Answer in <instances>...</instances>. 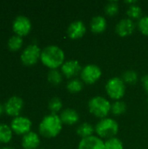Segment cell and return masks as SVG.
Segmentation results:
<instances>
[{"mask_svg":"<svg viewBox=\"0 0 148 149\" xmlns=\"http://www.w3.org/2000/svg\"><path fill=\"white\" fill-rule=\"evenodd\" d=\"M60 68H61V72L63 76L71 79H75V77L80 74L82 71V67L79 62L75 59L65 61V63L62 65Z\"/></svg>","mask_w":148,"mask_h":149,"instance_id":"obj_10","label":"cell"},{"mask_svg":"<svg viewBox=\"0 0 148 149\" xmlns=\"http://www.w3.org/2000/svg\"><path fill=\"white\" fill-rule=\"evenodd\" d=\"M86 32V27L83 21L75 20L72 22L67 28V35L72 39H79Z\"/></svg>","mask_w":148,"mask_h":149,"instance_id":"obj_13","label":"cell"},{"mask_svg":"<svg viewBox=\"0 0 148 149\" xmlns=\"http://www.w3.org/2000/svg\"><path fill=\"white\" fill-rule=\"evenodd\" d=\"M4 112V106L3 105H2L1 103H0V115L1 114H3V113Z\"/></svg>","mask_w":148,"mask_h":149,"instance_id":"obj_32","label":"cell"},{"mask_svg":"<svg viewBox=\"0 0 148 149\" xmlns=\"http://www.w3.org/2000/svg\"><path fill=\"white\" fill-rule=\"evenodd\" d=\"M40 60L51 70L58 69L65 63V52L57 45H48L42 50Z\"/></svg>","mask_w":148,"mask_h":149,"instance_id":"obj_1","label":"cell"},{"mask_svg":"<svg viewBox=\"0 0 148 149\" xmlns=\"http://www.w3.org/2000/svg\"><path fill=\"white\" fill-rule=\"evenodd\" d=\"M3 106H4V112L8 115L17 117L19 116V113L23 109L24 101L18 96H12L5 102Z\"/></svg>","mask_w":148,"mask_h":149,"instance_id":"obj_11","label":"cell"},{"mask_svg":"<svg viewBox=\"0 0 148 149\" xmlns=\"http://www.w3.org/2000/svg\"><path fill=\"white\" fill-rule=\"evenodd\" d=\"M59 117L61 119L62 123L65 125H68V126L75 125L76 123H78L79 120V114L78 113L76 110L72 108H66L63 110Z\"/></svg>","mask_w":148,"mask_h":149,"instance_id":"obj_16","label":"cell"},{"mask_svg":"<svg viewBox=\"0 0 148 149\" xmlns=\"http://www.w3.org/2000/svg\"><path fill=\"white\" fill-rule=\"evenodd\" d=\"M10 128L17 135H24L31 132L32 122L31 120L24 116H17L15 117L10 122Z\"/></svg>","mask_w":148,"mask_h":149,"instance_id":"obj_8","label":"cell"},{"mask_svg":"<svg viewBox=\"0 0 148 149\" xmlns=\"http://www.w3.org/2000/svg\"><path fill=\"white\" fill-rule=\"evenodd\" d=\"M49 110L51 111V113L57 114L58 112L62 110L63 107V102L58 97H53L48 104Z\"/></svg>","mask_w":148,"mask_h":149,"instance_id":"obj_25","label":"cell"},{"mask_svg":"<svg viewBox=\"0 0 148 149\" xmlns=\"http://www.w3.org/2000/svg\"><path fill=\"white\" fill-rule=\"evenodd\" d=\"M123 81L125 82V84H128V85H134L137 83L138 79H139V76L137 74L136 72H134L133 70H129L126 71L123 73L122 78Z\"/></svg>","mask_w":148,"mask_h":149,"instance_id":"obj_24","label":"cell"},{"mask_svg":"<svg viewBox=\"0 0 148 149\" xmlns=\"http://www.w3.org/2000/svg\"><path fill=\"white\" fill-rule=\"evenodd\" d=\"M106 20L103 16H95L92 18L90 23L91 31L95 34H100L106 29Z\"/></svg>","mask_w":148,"mask_h":149,"instance_id":"obj_17","label":"cell"},{"mask_svg":"<svg viewBox=\"0 0 148 149\" xmlns=\"http://www.w3.org/2000/svg\"><path fill=\"white\" fill-rule=\"evenodd\" d=\"M2 149H15V148H11V147H4V148H3Z\"/></svg>","mask_w":148,"mask_h":149,"instance_id":"obj_33","label":"cell"},{"mask_svg":"<svg viewBox=\"0 0 148 149\" xmlns=\"http://www.w3.org/2000/svg\"><path fill=\"white\" fill-rule=\"evenodd\" d=\"M102 75V71L100 67L96 65L90 64L82 68L80 72L81 80L86 85H92L96 83Z\"/></svg>","mask_w":148,"mask_h":149,"instance_id":"obj_7","label":"cell"},{"mask_svg":"<svg viewBox=\"0 0 148 149\" xmlns=\"http://www.w3.org/2000/svg\"><path fill=\"white\" fill-rule=\"evenodd\" d=\"M39 145V135L33 131L24 134L22 138V147L24 149H38Z\"/></svg>","mask_w":148,"mask_h":149,"instance_id":"obj_15","label":"cell"},{"mask_svg":"<svg viewBox=\"0 0 148 149\" xmlns=\"http://www.w3.org/2000/svg\"><path fill=\"white\" fill-rule=\"evenodd\" d=\"M97 136L100 139H110L115 137L119 132L118 122L112 118L101 119L94 127Z\"/></svg>","mask_w":148,"mask_h":149,"instance_id":"obj_4","label":"cell"},{"mask_svg":"<svg viewBox=\"0 0 148 149\" xmlns=\"http://www.w3.org/2000/svg\"><path fill=\"white\" fill-rule=\"evenodd\" d=\"M124 145L121 140L117 137H113L105 141V149H123Z\"/></svg>","mask_w":148,"mask_h":149,"instance_id":"obj_26","label":"cell"},{"mask_svg":"<svg viewBox=\"0 0 148 149\" xmlns=\"http://www.w3.org/2000/svg\"><path fill=\"white\" fill-rule=\"evenodd\" d=\"M83 87H84V82L76 78L71 79L66 85V88L71 93H80L83 90Z\"/></svg>","mask_w":148,"mask_h":149,"instance_id":"obj_20","label":"cell"},{"mask_svg":"<svg viewBox=\"0 0 148 149\" xmlns=\"http://www.w3.org/2000/svg\"><path fill=\"white\" fill-rule=\"evenodd\" d=\"M78 149H105V141L98 136L92 135L81 139L78 145Z\"/></svg>","mask_w":148,"mask_h":149,"instance_id":"obj_12","label":"cell"},{"mask_svg":"<svg viewBox=\"0 0 148 149\" xmlns=\"http://www.w3.org/2000/svg\"><path fill=\"white\" fill-rule=\"evenodd\" d=\"M106 92L113 100H120L126 93V84L120 77L111 78L106 84Z\"/></svg>","mask_w":148,"mask_h":149,"instance_id":"obj_5","label":"cell"},{"mask_svg":"<svg viewBox=\"0 0 148 149\" xmlns=\"http://www.w3.org/2000/svg\"><path fill=\"white\" fill-rule=\"evenodd\" d=\"M126 14L128 16V18L134 20V19H140L141 16H142V10L141 8L138 5V4H133V5H129L127 10H126Z\"/></svg>","mask_w":148,"mask_h":149,"instance_id":"obj_23","label":"cell"},{"mask_svg":"<svg viewBox=\"0 0 148 149\" xmlns=\"http://www.w3.org/2000/svg\"><path fill=\"white\" fill-rule=\"evenodd\" d=\"M12 29L16 35H18L20 37L26 36L30 33L31 30V22L27 17L24 15H19L16 17L13 20Z\"/></svg>","mask_w":148,"mask_h":149,"instance_id":"obj_9","label":"cell"},{"mask_svg":"<svg viewBox=\"0 0 148 149\" xmlns=\"http://www.w3.org/2000/svg\"><path fill=\"white\" fill-rule=\"evenodd\" d=\"M41 49L36 44H31L26 46L21 53V62L27 66L34 65L38 63L41 57Z\"/></svg>","mask_w":148,"mask_h":149,"instance_id":"obj_6","label":"cell"},{"mask_svg":"<svg viewBox=\"0 0 148 149\" xmlns=\"http://www.w3.org/2000/svg\"><path fill=\"white\" fill-rule=\"evenodd\" d=\"M147 104H148V99H147Z\"/></svg>","mask_w":148,"mask_h":149,"instance_id":"obj_34","label":"cell"},{"mask_svg":"<svg viewBox=\"0 0 148 149\" xmlns=\"http://www.w3.org/2000/svg\"><path fill=\"white\" fill-rule=\"evenodd\" d=\"M134 29H135V24L133 20L128 17L121 19L115 27L116 33L122 38L132 35L133 32L134 31Z\"/></svg>","mask_w":148,"mask_h":149,"instance_id":"obj_14","label":"cell"},{"mask_svg":"<svg viewBox=\"0 0 148 149\" xmlns=\"http://www.w3.org/2000/svg\"><path fill=\"white\" fill-rule=\"evenodd\" d=\"M47 79L51 84H52L54 86H58L63 81V74L58 70L52 69L48 72Z\"/></svg>","mask_w":148,"mask_h":149,"instance_id":"obj_21","label":"cell"},{"mask_svg":"<svg viewBox=\"0 0 148 149\" xmlns=\"http://www.w3.org/2000/svg\"><path fill=\"white\" fill-rule=\"evenodd\" d=\"M126 111V105L125 102L121 100H117L113 104H112L111 112L113 113V114L119 116V115L125 113Z\"/></svg>","mask_w":148,"mask_h":149,"instance_id":"obj_27","label":"cell"},{"mask_svg":"<svg viewBox=\"0 0 148 149\" xmlns=\"http://www.w3.org/2000/svg\"><path fill=\"white\" fill-rule=\"evenodd\" d=\"M94 132H95V129L92 127V125H91L90 123H87V122L82 123L77 128V134L79 137H81V139L87 138V137L93 135Z\"/></svg>","mask_w":148,"mask_h":149,"instance_id":"obj_18","label":"cell"},{"mask_svg":"<svg viewBox=\"0 0 148 149\" xmlns=\"http://www.w3.org/2000/svg\"><path fill=\"white\" fill-rule=\"evenodd\" d=\"M62 128L63 123L59 115L50 113L41 120L38 126V132L44 138H54L60 134Z\"/></svg>","mask_w":148,"mask_h":149,"instance_id":"obj_2","label":"cell"},{"mask_svg":"<svg viewBox=\"0 0 148 149\" xmlns=\"http://www.w3.org/2000/svg\"><path fill=\"white\" fill-rule=\"evenodd\" d=\"M112 104L103 96H95L88 102L89 112L99 119H105L111 112Z\"/></svg>","mask_w":148,"mask_h":149,"instance_id":"obj_3","label":"cell"},{"mask_svg":"<svg viewBox=\"0 0 148 149\" xmlns=\"http://www.w3.org/2000/svg\"><path fill=\"white\" fill-rule=\"evenodd\" d=\"M120 10V7H119V4L117 2L115 1H111V2H108L106 6H105V12L106 15L110 16V17H113V16H116L118 14Z\"/></svg>","mask_w":148,"mask_h":149,"instance_id":"obj_28","label":"cell"},{"mask_svg":"<svg viewBox=\"0 0 148 149\" xmlns=\"http://www.w3.org/2000/svg\"><path fill=\"white\" fill-rule=\"evenodd\" d=\"M23 42L22 37L18 35H13L8 40V47L11 52H17L21 49Z\"/></svg>","mask_w":148,"mask_h":149,"instance_id":"obj_22","label":"cell"},{"mask_svg":"<svg viewBox=\"0 0 148 149\" xmlns=\"http://www.w3.org/2000/svg\"><path fill=\"white\" fill-rule=\"evenodd\" d=\"M141 82H142V86H143L145 91L148 93V74L143 76V78L141 79Z\"/></svg>","mask_w":148,"mask_h":149,"instance_id":"obj_30","label":"cell"},{"mask_svg":"<svg viewBox=\"0 0 148 149\" xmlns=\"http://www.w3.org/2000/svg\"><path fill=\"white\" fill-rule=\"evenodd\" d=\"M138 28L140 30V31L145 35L148 36V16L142 17L139 22H138Z\"/></svg>","mask_w":148,"mask_h":149,"instance_id":"obj_29","label":"cell"},{"mask_svg":"<svg viewBox=\"0 0 148 149\" xmlns=\"http://www.w3.org/2000/svg\"><path fill=\"white\" fill-rule=\"evenodd\" d=\"M38 149H43V148H38Z\"/></svg>","mask_w":148,"mask_h":149,"instance_id":"obj_35","label":"cell"},{"mask_svg":"<svg viewBox=\"0 0 148 149\" xmlns=\"http://www.w3.org/2000/svg\"><path fill=\"white\" fill-rule=\"evenodd\" d=\"M125 3H128V4L133 5V4L137 3V1H135V0H132V1H125Z\"/></svg>","mask_w":148,"mask_h":149,"instance_id":"obj_31","label":"cell"},{"mask_svg":"<svg viewBox=\"0 0 148 149\" xmlns=\"http://www.w3.org/2000/svg\"><path fill=\"white\" fill-rule=\"evenodd\" d=\"M13 131L11 130L10 127L0 123V142L1 143H9L12 139Z\"/></svg>","mask_w":148,"mask_h":149,"instance_id":"obj_19","label":"cell"}]
</instances>
